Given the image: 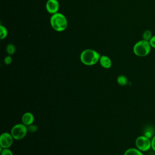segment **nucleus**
Masks as SVG:
<instances>
[{"instance_id":"nucleus-13","label":"nucleus","mask_w":155,"mask_h":155,"mask_svg":"<svg viewBox=\"0 0 155 155\" xmlns=\"http://www.w3.org/2000/svg\"><path fill=\"white\" fill-rule=\"evenodd\" d=\"M117 82L120 85L124 86L127 84L128 80L127 78L124 75H120L117 78Z\"/></svg>"},{"instance_id":"nucleus-9","label":"nucleus","mask_w":155,"mask_h":155,"mask_svg":"<svg viewBox=\"0 0 155 155\" xmlns=\"http://www.w3.org/2000/svg\"><path fill=\"white\" fill-rule=\"evenodd\" d=\"M33 121H34V116L31 113L27 112L23 114L22 117V122L23 124L25 125H30L33 124Z\"/></svg>"},{"instance_id":"nucleus-10","label":"nucleus","mask_w":155,"mask_h":155,"mask_svg":"<svg viewBox=\"0 0 155 155\" xmlns=\"http://www.w3.org/2000/svg\"><path fill=\"white\" fill-rule=\"evenodd\" d=\"M124 155H143V154L142 151H140L137 148H130L125 151Z\"/></svg>"},{"instance_id":"nucleus-5","label":"nucleus","mask_w":155,"mask_h":155,"mask_svg":"<svg viewBox=\"0 0 155 155\" xmlns=\"http://www.w3.org/2000/svg\"><path fill=\"white\" fill-rule=\"evenodd\" d=\"M27 132V127L24 124L15 125L11 130V134L15 139L20 140L25 137Z\"/></svg>"},{"instance_id":"nucleus-7","label":"nucleus","mask_w":155,"mask_h":155,"mask_svg":"<svg viewBox=\"0 0 155 155\" xmlns=\"http://www.w3.org/2000/svg\"><path fill=\"white\" fill-rule=\"evenodd\" d=\"M45 8L50 14L53 15L58 12L59 3L58 0H47L45 4Z\"/></svg>"},{"instance_id":"nucleus-12","label":"nucleus","mask_w":155,"mask_h":155,"mask_svg":"<svg viewBox=\"0 0 155 155\" xmlns=\"http://www.w3.org/2000/svg\"><path fill=\"white\" fill-rule=\"evenodd\" d=\"M8 35V31L6 27L2 24L0 25V38L1 39H5Z\"/></svg>"},{"instance_id":"nucleus-16","label":"nucleus","mask_w":155,"mask_h":155,"mask_svg":"<svg viewBox=\"0 0 155 155\" xmlns=\"http://www.w3.org/2000/svg\"><path fill=\"white\" fill-rule=\"evenodd\" d=\"M12 57L10 56V55L9 56H6L5 58H4V63L7 65H9L12 63Z\"/></svg>"},{"instance_id":"nucleus-15","label":"nucleus","mask_w":155,"mask_h":155,"mask_svg":"<svg viewBox=\"0 0 155 155\" xmlns=\"http://www.w3.org/2000/svg\"><path fill=\"white\" fill-rule=\"evenodd\" d=\"M1 155H13L12 152L8 148H4L2 150V147H1Z\"/></svg>"},{"instance_id":"nucleus-11","label":"nucleus","mask_w":155,"mask_h":155,"mask_svg":"<svg viewBox=\"0 0 155 155\" xmlns=\"http://www.w3.org/2000/svg\"><path fill=\"white\" fill-rule=\"evenodd\" d=\"M153 36V35L150 30H145L142 33V39L149 41Z\"/></svg>"},{"instance_id":"nucleus-4","label":"nucleus","mask_w":155,"mask_h":155,"mask_svg":"<svg viewBox=\"0 0 155 155\" xmlns=\"http://www.w3.org/2000/svg\"><path fill=\"white\" fill-rule=\"evenodd\" d=\"M136 148L141 151H147L151 148V140L146 136L137 137L135 141Z\"/></svg>"},{"instance_id":"nucleus-18","label":"nucleus","mask_w":155,"mask_h":155,"mask_svg":"<svg viewBox=\"0 0 155 155\" xmlns=\"http://www.w3.org/2000/svg\"><path fill=\"white\" fill-rule=\"evenodd\" d=\"M149 42L150 44L151 48H153L155 49V35H153L152 36V38L149 41Z\"/></svg>"},{"instance_id":"nucleus-2","label":"nucleus","mask_w":155,"mask_h":155,"mask_svg":"<svg viewBox=\"0 0 155 155\" xmlns=\"http://www.w3.org/2000/svg\"><path fill=\"white\" fill-rule=\"evenodd\" d=\"M99 53L94 50L88 48L83 50L80 55V59L82 64L86 65H93L96 64L100 59Z\"/></svg>"},{"instance_id":"nucleus-1","label":"nucleus","mask_w":155,"mask_h":155,"mask_svg":"<svg viewBox=\"0 0 155 155\" xmlns=\"http://www.w3.org/2000/svg\"><path fill=\"white\" fill-rule=\"evenodd\" d=\"M50 22L52 28L58 32L65 30L68 26V21L66 17L64 15L59 12L51 15Z\"/></svg>"},{"instance_id":"nucleus-3","label":"nucleus","mask_w":155,"mask_h":155,"mask_svg":"<svg viewBox=\"0 0 155 155\" xmlns=\"http://www.w3.org/2000/svg\"><path fill=\"white\" fill-rule=\"evenodd\" d=\"M151 47L149 41L142 39L136 42L133 48V53L139 57H145L149 54Z\"/></svg>"},{"instance_id":"nucleus-14","label":"nucleus","mask_w":155,"mask_h":155,"mask_svg":"<svg viewBox=\"0 0 155 155\" xmlns=\"http://www.w3.org/2000/svg\"><path fill=\"white\" fill-rule=\"evenodd\" d=\"M16 50V48L14 44H8L6 46V51L9 55H12L15 53Z\"/></svg>"},{"instance_id":"nucleus-6","label":"nucleus","mask_w":155,"mask_h":155,"mask_svg":"<svg viewBox=\"0 0 155 155\" xmlns=\"http://www.w3.org/2000/svg\"><path fill=\"white\" fill-rule=\"evenodd\" d=\"M13 136L8 133H4L0 136V145L3 148H9L13 143Z\"/></svg>"},{"instance_id":"nucleus-19","label":"nucleus","mask_w":155,"mask_h":155,"mask_svg":"<svg viewBox=\"0 0 155 155\" xmlns=\"http://www.w3.org/2000/svg\"><path fill=\"white\" fill-rule=\"evenodd\" d=\"M151 148L155 151V135L151 139Z\"/></svg>"},{"instance_id":"nucleus-8","label":"nucleus","mask_w":155,"mask_h":155,"mask_svg":"<svg viewBox=\"0 0 155 155\" xmlns=\"http://www.w3.org/2000/svg\"><path fill=\"white\" fill-rule=\"evenodd\" d=\"M99 61L100 62L101 65L105 68H109L111 67V60L109 57L105 55L101 56Z\"/></svg>"},{"instance_id":"nucleus-17","label":"nucleus","mask_w":155,"mask_h":155,"mask_svg":"<svg viewBox=\"0 0 155 155\" xmlns=\"http://www.w3.org/2000/svg\"><path fill=\"white\" fill-rule=\"evenodd\" d=\"M36 130H37V127L35 125H33L31 124L28 125V127H27V131L30 132H35Z\"/></svg>"}]
</instances>
